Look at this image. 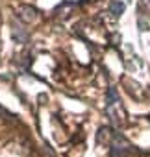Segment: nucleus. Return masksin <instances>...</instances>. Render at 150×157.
<instances>
[{"label": "nucleus", "instance_id": "obj_4", "mask_svg": "<svg viewBox=\"0 0 150 157\" xmlns=\"http://www.w3.org/2000/svg\"><path fill=\"white\" fill-rule=\"evenodd\" d=\"M109 11H111V13H115V15L119 17V15H122V13H124V4H122V2H119V0H113V2L109 4Z\"/></svg>", "mask_w": 150, "mask_h": 157}, {"label": "nucleus", "instance_id": "obj_1", "mask_svg": "<svg viewBox=\"0 0 150 157\" xmlns=\"http://www.w3.org/2000/svg\"><path fill=\"white\" fill-rule=\"evenodd\" d=\"M111 144H113V148H111L109 157H130V151L135 153V148H133L122 135H115Z\"/></svg>", "mask_w": 150, "mask_h": 157}, {"label": "nucleus", "instance_id": "obj_3", "mask_svg": "<svg viewBox=\"0 0 150 157\" xmlns=\"http://www.w3.org/2000/svg\"><path fill=\"white\" fill-rule=\"evenodd\" d=\"M113 137H115V133L109 128H100L98 133H97V142L102 144V146H108L109 142H113Z\"/></svg>", "mask_w": 150, "mask_h": 157}, {"label": "nucleus", "instance_id": "obj_2", "mask_svg": "<svg viewBox=\"0 0 150 157\" xmlns=\"http://www.w3.org/2000/svg\"><path fill=\"white\" fill-rule=\"evenodd\" d=\"M17 15H19V19L22 22H28V24L34 22V21H37V10L32 8V6H21L17 10Z\"/></svg>", "mask_w": 150, "mask_h": 157}, {"label": "nucleus", "instance_id": "obj_5", "mask_svg": "<svg viewBox=\"0 0 150 157\" xmlns=\"http://www.w3.org/2000/svg\"><path fill=\"white\" fill-rule=\"evenodd\" d=\"M0 113H2V109H0Z\"/></svg>", "mask_w": 150, "mask_h": 157}]
</instances>
